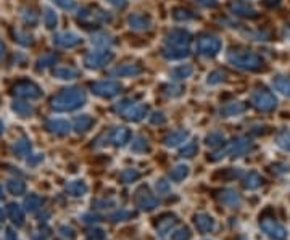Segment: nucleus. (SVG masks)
<instances>
[{
	"label": "nucleus",
	"instance_id": "nucleus-10",
	"mask_svg": "<svg viewBox=\"0 0 290 240\" xmlns=\"http://www.w3.org/2000/svg\"><path fill=\"white\" fill-rule=\"evenodd\" d=\"M53 42H55L56 45H58V47L71 49V47H76V45H78L79 42H81V37H79L76 32L65 31V32H58V34H55Z\"/></svg>",
	"mask_w": 290,
	"mask_h": 240
},
{
	"label": "nucleus",
	"instance_id": "nucleus-12",
	"mask_svg": "<svg viewBox=\"0 0 290 240\" xmlns=\"http://www.w3.org/2000/svg\"><path fill=\"white\" fill-rule=\"evenodd\" d=\"M128 23H129V26L135 31H147L152 27V20L149 18V16L140 15V13L131 15L128 18Z\"/></svg>",
	"mask_w": 290,
	"mask_h": 240
},
{
	"label": "nucleus",
	"instance_id": "nucleus-40",
	"mask_svg": "<svg viewBox=\"0 0 290 240\" xmlns=\"http://www.w3.org/2000/svg\"><path fill=\"white\" fill-rule=\"evenodd\" d=\"M152 123H153V124H161V123H164L163 113H155V115L152 116Z\"/></svg>",
	"mask_w": 290,
	"mask_h": 240
},
{
	"label": "nucleus",
	"instance_id": "nucleus-19",
	"mask_svg": "<svg viewBox=\"0 0 290 240\" xmlns=\"http://www.w3.org/2000/svg\"><path fill=\"white\" fill-rule=\"evenodd\" d=\"M193 73V68L190 65H183V66H178L174 68V70L169 73V78L173 79V81H183V79H187Z\"/></svg>",
	"mask_w": 290,
	"mask_h": 240
},
{
	"label": "nucleus",
	"instance_id": "nucleus-25",
	"mask_svg": "<svg viewBox=\"0 0 290 240\" xmlns=\"http://www.w3.org/2000/svg\"><path fill=\"white\" fill-rule=\"evenodd\" d=\"M173 18L178 20V21H187V20L195 18V15H193L192 11L185 10V8H176V10L173 11Z\"/></svg>",
	"mask_w": 290,
	"mask_h": 240
},
{
	"label": "nucleus",
	"instance_id": "nucleus-41",
	"mask_svg": "<svg viewBox=\"0 0 290 240\" xmlns=\"http://www.w3.org/2000/svg\"><path fill=\"white\" fill-rule=\"evenodd\" d=\"M260 184V178L257 174H250V182H247V186L250 187H257Z\"/></svg>",
	"mask_w": 290,
	"mask_h": 240
},
{
	"label": "nucleus",
	"instance_id": "nucleus-29",
	"mask_svg": "<svg viewBox=\"0 0 290 240\" xmlns=\"http://www.w3.org/2000/svg\"><path fill=\"white\" fill-rule=\"evenodd\" d=\"M129 137V131L126 128H119L115 131V134H113V140L116 142V144H124V142L128 140Z\"/></svg>",
	"mask_w": 290,
	"mask_h": 240
},
{
	"label": "nucleus",
	"instance_id": "nucleus-37",
	"mask_svg": "<svg viewBox=\"0 0 290 240\" xmlns=\"http://www.w3.org/2000/svg\"><path fill=\"white\" fill-rule=\"evenodd\" d=\"M15 150L18 152V153H25L29 150V142H26V140H20L18 144L15 145Z\"/></svg>",
	"mask_w": 290,
	"mask_h": 240
},
{
	"label": "nucleus",
	"instance_id": "nucleus-31",
	"mask_svg": "<svg viewBox=\"0 0 290 240\" xmlns=\"http://www.w3.org/2000/svg\"><path fill=\"white\" fill-rule=\"evenodd\" d=\"M55 61H56V56L55 55H44L42 58H39L37 68H39V70H44V68H47L50 65H55Z\"/></svg>",
	"mask_w": 290,
	"mask_h": 240
},
{
	"label": "nucleus",
	"instance_id": "nucleus-28",
	"mask_svg": "<svg viewBox=\"0 0 290 240\" xmlns=\"http://www.w3.org/2000/svg\"><path fill=\"white\" fill-rule=\"evenodd\" d=\"M277 145L284 150H290V131H284L277 135Z\"/></svg>",
	"mask_w": 290,
	"mask_h": 240
},
{
	"label": "nucleus",
	"instance_id": "nucleus-44",
	"mask_svg": "<svg viewBox=\"0 0 290 240\" xmlns=\"http://www.w3.org/2000/svg\"><path fill=\"white\" fill-rule=\"evenodd\" d=\"M279 3H281V0H264L266 7H277Z\"/></svg>",
	"mask_w": 290,
	"mask_h": 240
},
{
	"label": "nucleus",
	"instance_id": "nucleus-35",
	"mask_svg": "<svg viewBox=\"0 0 290 240\" xmlns=\"http://www.w3.org/2000/svg\"><path fill=\"white\" fill-rule=\"evenodd\" d=\"M183 87L181 85H166L164 87V92H166L168 95H171V97H178V95H181L183 94Z\"/></svg>",
	"mask_w": 290,
	"mask_h": 240
},
{
	"label": "nucleus",
	"instance_id": "nucleus-23",
	"mask_svg": "<svg viewBox=\"0 0 290 240\" xmlns=\"http://www.w3.org/2000/svg\"><path fill=\"white\" fill-rule=\"evenodd\" d=\"M44 23H45V26H47L49 29H53V27L56 26L58 18H56V13L52 8H45L44 10Z\"/></svg>",
	"mask_w": 290,
	"mask_h": 240
},
{
	"label": "nucleus",
	"instance_id": "nucleus-45",
	"mask_svg": "<svg viewBox=\"0 0 290 240\" xmlns=\"http://www.w3.org/2000/svg\"><path fill=\"white\" fill-rule=\"evenodd\" d=\"M3 55H5V45H3L2 41H0V60L3 58Z\"/></svg>",
	"mask_w": 290,
	"mask_h": 240
},
{
	"label": "nucleus",
	"instance_id": "nucleus-11",
	"mask_svg": "<svg viewBox=\"0 0 290 240\" xmlns=\"http://www.w3.org/2000/svg\"><path fill=\"white\" fill-rule=\"evenodd\" d=\"M140 73L142 68L139 65H135V63H123V65H118L110 71L111 76L116 78H131V76H137Z\"/></svg>",
	"mask_w": 290,
	"mask_h": 240
},
{
	"label": "nucleus",
	"instance_id": "nucleus-33",
	"mask_svg": "<svg viewBox=\"0 0 290 240\" xmlns=\"http://www.w3.org/2000/svg\"><path fill=\"white\" fill-rule=\"evenodd\" d=\"M185 135H187L185 133H174L166 139V144L168 145H178L179 142H183L185 139Z\"/></svg>",
	"mask_w": 290,
	"mask_h": 240
},
{
	"label": "nucleus",
	"instance_id": "nucleus-34",
	"mask_svg": "<svg viewBox=\"0 0 290 240\" xmlns=\"http://www.w3.org/2000/svg\"><path fill=\"white\" fill-rule=\"evenodd\" d=\"M15 37H16V41H18L21 45H31L32 44V37L29 36V34H25V32L16 31L15 32Z\"/></svg>",
	"mask_w": 290,
	"mask_h": 240
},
{
	"label": "nucleus",
	"instance_id": "nucleus-13",
	"mask_svg": "<svg viewBox=\"0 0 290 240\" xmlns=\"http://www.w3.org/2000/svg\"><path fill=\"white\" fill-rule=\"evenodd\" d=\"M229 10L234 15L243 16V18H255V16L258 15L257 10H253L252 7H248V3H243V2H231Z\"/></svg>",
	"mask_w": 290,
	"mask_h": 240
},
{
	"label": "nucleus",
	"instance_id": "nucleus-20",
	"mask_svg": "<svg viewBox=\"0 0 290 240\" xmlns=\"http://www.w3.org/2000/svg\"><path fill=\"white\" fill-rule=\"evenodd\" d=\"M263 227H264V231L268 232L269 236H272V237H276V239H284V237H286V232H284L282 227L279 224H276V222L264 221L263 222Z\"/></svg>",
	"mask_w": 290,
	"mask_h": 240
},
{
	"label": "nucleus",
	"instance_id": "nucleus-21",
	"mask_svg": "<svg viewBox=\"0 0 290 240\" xmlns=\"http://www.w3.org/2000/svg\"><path fill=\"white\" fill-rule=\"evenodd\" d=\"M90 41H92L94 45H99V47H108V45L113 44V37L106 32H95L92 34Z\"/></svg>",
	"mask_w": 290,
	"mask_h": 240
},
{
	"label": "nucleus",
	"instance_id": "nucleus-15",
	"mask_svg": "<svg viewBox=\"0 0 290 240\" xmlns=\"http://www.w3.org/2000/svg\"><path fill=\"white\" fill-rule=\"evenodd\" d=\"M79 71L76 68H71V66H58L53 70V76L56 79H61V81H71V79H76L78 78Z\"/></svg>",
	"mask_w": 290,
	"mask_h": 240
},
{
	"label": "nucleus",
	"instance_id": "nucleus-38",
	"mask_svg": "<svg viewBox=\"0 0 290 240\" xmlns=\"http://www.w3.org/2000/svg\"><path fill=\"white\" fill-rule=\"evenodd\" d=\"M221 140H223V135H219V134H213V135H210V137H208V144H210V145H216V144H219Z\"/></svg>",
	"mask_w": 290,
	"mask_h": 240
},
{
	"label": "nucleus",
	"instance_id": "nucleus-1",
	"mask_svg": "<svg viewBox=\"0 0 290 240\" xmlns=\"http://www.w3.org/2000/svg\"><path fill=\"white\" fill-rule=\"evenodd\" d=\"M86 102V92L81 87H70L52 99V108L56 111H71Z\"/></svg>",
	"mask_w": 290,
	"mask_h": 240
},
{
	"label": "nucleus",
	"instance_id": "nucleus-27",
	"mask_svg": "<svg viewBox=\"0 0 290 240\" xmlns=\"http://www.w3.org/2000/svg\"><path fill=\"white\" fill-rule=\"evenodd\" d=\"M92 124V119H90V116H87V115H82V116H79L76 121H75V126H76V131H86V129H89V126Z\"/></svg>",
	"mask_w": 290,
	"mask_h": 240
},
{
	"label": "nucleus",
	"instance_id": "nucleus-32",
	"mask_svg": "<svg viewBox=\"0 0 290 240\" xmlns=\"http://www.w3.org/2000/svg\"><path fill=\"white\" fill-rule=\"evenodd\" d=\"M52 2L55 5H58L60 8L68 10V11H71V10L76 8V2H75V0H52Z\"/></svg>",
	"mask_w": 290,
	"mask_h": 240
},
{
	"label": "nucleus",
	"instance_id": "nucleus-4",
	"mask_svg": "<svg viewBox=\"0 0 290 240\" xmlns=\"http://www.w3.org/2000/svg\"><path fill=\"white\" fill-rule=\"evenodd\" d=\"M113 58H115V53L110 50H95V52H90L84 56V65L89 70H99V68L108 65Z\"/></svg>",
	"mask_w": 290,
	"mask_h": 240
},
{
	"label": "nucleus",
	"instance_id": "nucleus-36",
	"mask_svg": "<svg viewBox=\"0 0 290 240\" xmlns=\"http://www.w3.org/2000/svg\"><path fill=\"white\" fill-rule=\"evenodd\" d=\"M132 104H134L132 99H124V100L118 102V104L115 105V110H116V111H124V108H126V107L129 108Z\"/></svg>",
	"mask_w": 290,
	"mask_h": 240
},
{
	"label": "nucleus",
	"instance_id": "nucleus-18",
	"mask_svg": "<svg viewBox=\"0 0 290 240\" xmlns=\"http://www.w3.org/2000/svg\"><path fill=\"white\" fill-rule=\"evenodd\" d=\"M147 111H149V108H147V105H131L128 108L126 115H128V119H131V121H139L140 118H144L147 115Z\"/></svg>",
	"mask_w": 290,
	"mask_h": 240
},
{
	"label": "nucleus",
	"instance_id": "nucleus-5",
	"mask_svg": "<svg viewBox=\"0 0 290 240\" xmlns=\"http://www.w3.org/2000/svg\"><path fill=\"white\" fill-rule=\"evenodd\" d=\"M78 18L81 20L86 25H92V23H110L111 21V15L105 10L100 8H82L79 10Z\"/></svg>",
	"mask_w": 290,
	"mask_h": 240
},
{
	"label": "nucleus",
	"instance_id": "nucleus-26",
	"mask_svg": "<svg viewBox=\"0 0 290 240\" xmlns=\"http://www.w3.org/2000/svg\"><path fill=\"white\" fill-rule=\"evenodd\" d=\"M226 79V73L224 71H221V70H216V71H211L208 74V78H207V82L208 84H219V82H223Z\"/></svg>",
	"mask_w": 290,
	"mask_h": 240
},
{
	"label": "nucleus",
	"instance_id": "nucleus-7",
	"mask_svg": "<svg viewBox=\"0 0 290 240\" xmlns=\"http://www.w3.org/2000/svg\"><path fill=\"white\" fill-rule=\"evenodd\" d=\"M119 90H121V85L115 81H99L92 84V92L99 97H105V99L118 95Z\"/></svg>",
	"mask_w": 290,
	"mask_h": 240
},
{
	"label": "nucleus",
	"instance_id": "nucleus-43",
	"mask_svg": "<svg viewBox=\"0 0 290 240\" xmlns=\"http://www.w3.org/2000/svg\"><path fill=\"white\" fill-rule=\"evenodd\" d=\"M193 152H195V145L192 144V145H189V147H187L185 150L183 152V155H185V157H190Z\"/></svg>",
	"mask_w": 290,
	"mask_h": 240
},
{
	"label": "nucleus",
	"instance_id": "nucleus-2",
	"mask_svg": "<svg viewBox=\"0 0 290 240\" xmlns=\"http://www.w3.org/2000/svg\"><path fill=\"white\" fill-rule=\"evenodd\" d=\"M227 61L232 66L245 71H260L264 66L263 58L258 53L250 52V50H231L227 53Z\"/></svg>",
	"mask_w": 290,
	"mask_h": 240
},
{
	"label": "nucleus",
	"instance_id": "nucleus-16",
	"mask_svg": "<svg viewBox=\"0 0 290 240\" xmlns=\"http://www.w3.org/2000/svg\"><path fill=\"white\" fill-rule=\"evenodd\" d=\"M272 87H274L277 92H281L282 95L290 97V78L287 76H277L272 79Z\"/></svg>",
	"mask_w": 290,
	"mask_h": 240
},
{
	"label": "nucleus",
	"instance_id": "nucleus-8",
	"mask_svg": "<svg viewBox=\"0 0 290 240\" xmlns=\"http://www.w3.org/2000/svg\"><path fill=\"white\" fill-rule=\"evenodd\" d=\"M192 36L187 31L174 29L166 34V44L169 47H189Z\"/></svg>",
	"mask_w": 290,
	"mask_h": 240
},
{
	"label": "nucleus",
	"instance_id": "nucleus-22",
	"mask_svg": "<svg viewBox=\"0 0 290 240\" xmlns=\"http://www.w3.org/2000/svg\"><path fill=\"white\" fill-rule=\"evenodd\" d=\"M49 129L53 131V133H58V134H63L70 131V124L63 119H55V121H50L49 123Z\"/></svg>",
	"mask_w": 290,
	"mask_h": 240
},
{
	"label": "nucleus",
	"instance_id": "nucleus-24",
	"mask_svg": "<svg viewBox=\"0 0 290 240\" xmlns=\"http://www.w3.org/2000/svg\"><path fill=\"white\" fill-rule=\"evenodd\" d=\"M13 110L18 113L20 116H29L32 115V107L29 104H26V102H15L13 104Z\"/></svg>",
	"mask_w": 290,
	"mask_h": 240
},
{
	"label": "nucleus",
	"instance_id": "nucleus-3",
	"mask_svg": "<svg viewBox=\"0 0 290 240\" xmlns=\"http://www.w3.org/2000/svg\"><path fill=\"white\" fill-rule=\"evenodd\" d=\"M250 102H252V105L260 111H272L277 107V100L274 94H271L269 90H266V89L253 90L252 97H250Z\"/></svg>",
	"mask_w": 290,
	"mask_h": 240
},
{
	"label": "nucleus",
	"instance_id": "nucleus-39",
	"mask_svg": "<svg viewBox=\"0 0 290 240\" xmlns=\"http://www.w3.org/2000/svg\"><path fill=\"white\" fill-rule=\"evenodd\" d=\"M108 3H111L113 7H116V8H124L126 7V0H106Z\"/></svg>",
	"mask_w": 290,
	"mask_h": 240
},
{
	"label": "nucleus",
	"instance_id": "nucleus-6",
	"mask_svg": "<svg viewBox=\"0 0 290 240\" xmlns=\"http://www.w3.org/2000/svg\"><path fill=\"white\" fill-rule=\"evenodd\" d=\"M221 50V41L214 36H203L197 42V52L203 56H214Z\"/></svg>",
	"mask_w": 290,
	"mask_h": 240
},
{
	"label": "nucleus",
	"instance_id": "nucleus-42",
	"mask_svg": "<svg viewBox=\"0 0 290 240\" xmlns=\"http://www.w3.org/2000/svg\"><path fill=\"white\" fill-rule=\"evenodd\" d=\"M198 3L205 5V7H216V5H218L216 0H198Z\"/></svg>",
	"mask_w": 290,
	"mask_h": 240
},
{
	"label": "nucleus",
	"instance_id": "nucleus-14",
	"mask_svg": "<svg viewBox=\"0 0 290 240\" xmlns=\"http://www.w3.org/2000/svg\"><path fill=\"white\" fill-rule=\"evenodd\" d=\"M190 55L189 47H164L163 49V56L168 60H183L185 56Z\"/></svg>",
	"mask_w": 290,
	"mask_h": 240
},
{
	"label": "nucleus",
	"instance_id": "nucleus-9",
	"mask_svg": "<svg viewBox=\"0 0 290 240\" xmlns=\"http://www.w3.org/2000/svg\"><path fill=\"white\" fill-rule=\"evenodd\" d=\"M13 94L18 97H25V99H39L42 92H41V89H39V85L25 81V82H18L15 85Z\"/></svg>",
	"mask_w": 290,
	"mask_h": 240
},
{
	"label": "nucleus",
	"instance_id": "nucleus-30",
	"mask_svg": "<svg viewBox=\"0 0 290 240\" xmlns=\"http://www.w3.org/2000/svg\"><path fill=\"white\" fill-rule=\"evenodd\" d=\"M21 15H23V20H25V23H27V25H36L37 23V13L32 8H25Z\"/></svg>",
	"mask_w": 290,
	"mask_h": 240
},
{
	"label": "nucleus",
	"instance_id": "nucleus-17",
	"mask_svg": "<svg viewBox=\"0 0 290 240\" xmlns=\"http://www.w3.org/2000/svg\"><path fill=\"white\" fill-rule=\"evenodd\" d=\"M243 111H245V104H242V102H232V104H227L221 108V115L223 116H236Z\"/></svg>",
	"mask_w": 290,
	"mask_h": 240
},
{
	"label": "nucleus",
	"instance_id": "nucleus-46",
	"mask_svg": "<svg viewBox=\"0 0 290 240\" xmlns=\"http://www.w3.org/2000/svg\"><path fill=\"white\" fill-rule=\"evenodd\" d=\"M2 129H3V126H2V123H0V133H2Z\"/></svg>",
	"mask_w": 290,
	"mask_h": 240
}]
</instances>
